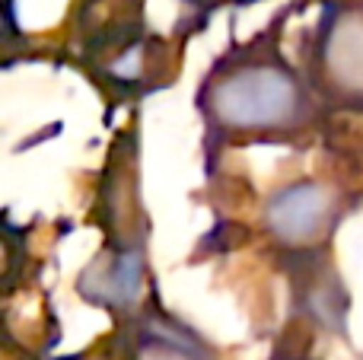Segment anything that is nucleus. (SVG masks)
I'll return each mask as SVG.
<instances>
[{"instance_id":"1","label":"nucleus","mask_w":363,"mask_h":360,"mask_svg":"<svg viewBox=\"0 0 363 360\" xmlns=\"http://www.w3.org/2000/svg\"><path fill=\"white\" fill-rule=\"evenodd\" d=\"M207 128L230 140H281L306 131L315 99L306 80L284 61L271 35L223 55L198 96Z\"/></svg>"},{"instance_id":"2","label":"nucleus","mask_w":363,"mask_h":360,"mask_svg":"<svg viewBox=\"0 0 363 360\" xmlns=\"http://www.w3.org/2000/svg\"><path fill=\"white\" fill-rule=\"evenodd\" d=\"M309 57L325 99L363 106V0H325Z\"/></svg>"},{"instance_id":"3","label":"nucleus","mask_w":363,"mask_h":360,"mask_svg":"<svg viewBox=\"0 0 363 360\" xmlns=\"http://www.w3.org/2000/svg\"><path fill=\"white\" fill-rule=\"evenodd\" d=\"M341 217V198L328 182L296 179L287 182L264 201V230L281 249L303 252L335 230Z\"/></svg>"},{"instance_id":"4","label":"nucleus","mask_w":363,"mask_h":360,"mask_svg":"<svg viewBox=\"0 0 363 360\" xmlns=\"http://www.w3.org/2000/svg\"><path fill=\"white\" fill-rule=\"evenodd\" d=\"M185 4H198V6H220V4H252V0H185Z\"/></svg>"}]
</instances>
